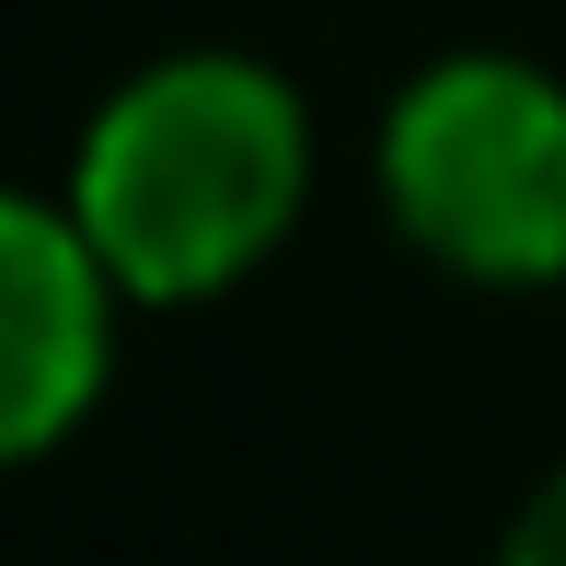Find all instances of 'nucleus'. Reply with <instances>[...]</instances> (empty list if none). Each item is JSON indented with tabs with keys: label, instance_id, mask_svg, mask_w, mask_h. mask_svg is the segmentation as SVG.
<instances>
[{
	"label": "nucleus",
	"instance_id": "f257e3e1",
	"mask_svg": "<svg viewBox=\"0 0 566 566\" xmlns=\"http://www.w3.org/2000/svg\"><path fill=\"white\" fill-rule=\"evenodd\" d=\"M313 209V116L243 46L150 59L93 105L70 220L127 301H220Z\"/></svg>",
	"mask_w": 566,
	"mask_h": 566
},
{
	"label": "nucleus",
	"instance_id": "f03ea898",
	"mask_svg": "<svg viewBox=\"0 0 566 566\" xmlns=\"http://www.w3.org/2000/svg\"><path fill=\"white\" fill-rule=\"evenodd\" d=\"M381 209L428 266L474 290L566 277V82L497 46L428 59L381 116Z\"/></svg>",
	"mask_w": 566,
	"mask_h": 566
},
{
	"label": "nucleus",
	"instance_id": "7ed1b4c3",
	"mask_svg": "<svg viewBox=\"0 0 566 566\" xmlns=\"http://www.w3.org/2000/svg\"><path fill=\"white\" fill-rule=\"evenodd\" d=\"M116 277L70 197L0 186V474L59 451L70 428L105 405L116 370Z\"/></svg>",
	"mask_w": 566,
	"mask_h": 566
},
{
	"label": "nucleus",
	"instance_id": "20e7f679",
	"mask_svg": "<svg viewBox=\"0 0 566 566\" xmlns=\"http://www.w3.org/2000/svg\"><path fill=\"white\" fill-rule=\"evenodd\" d=\"M497 566H566V462L521 497V521L497 532Z\"/></svg>",
	"mask_w": 566,
	"mask_h": 566
}]
</instances>
